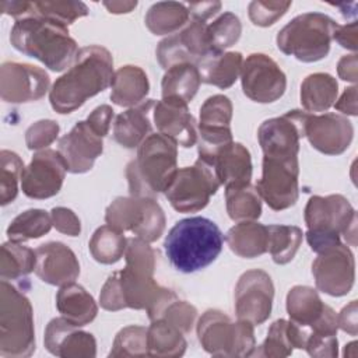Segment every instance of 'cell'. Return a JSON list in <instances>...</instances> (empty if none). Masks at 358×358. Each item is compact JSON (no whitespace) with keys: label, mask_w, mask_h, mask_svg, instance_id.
Returning a JSON list of instances; mask_svg holds the SVG:
<instances>
[{"label":"cell","mask_w":358,"mask_h":358,"mask_svg":"<svg viewBox=\"0 0 358 358\" xmlns=\"http://www.w3.org/2000/svg\"><path fill=\"white\" fill-rule=\"evenodd\" d=\"M113 74V57L106 48L99 45L81 48L69 70L49 90L52 108L60 115L74 112L88 98L112 85Z\"/></svg>","instance_id":"6da1fadb"},{"label":"cell","mask_w":358,"mask_h":358,"mask_svg":"<svg viewBox=\"0 0 358 358\" xmlns=\"http://www.w3.org/2000/svg\"><path fill=\"white\" fill-rule=\"evenodd\" d=\"M10 42L14 49L39 60L52 71L70 67L80 50L66 25L32 14L15 20Z\"/></svg>","instance_id":"7a4b0ae2"},{"label":"cell","mask_w":358,"mask_h":358,"mask_svg":"<svg viewBox=\"0 0 358 358\" xmlns=\"http://www.w3.org/2000/svg\"><path fill=\"white\" fill-rule=\"evenodd\" d=\"M224 234L206 217H189L178 221L164 241L171 264L180 273H194L210 266L221 253Z\"/></svg>","instance_id":"3957f363"},{"label":"cell","mask_w":358,"mask_h":358,"mask_svg":"<svg viewBox=\"0 0 358 358\" xmlns=\"http://www.w3.org/2000/svg\"><path fill=\"white\" fill-rule=\"evenodd\" d=\"M176 298L178 295L169 288L161 287L154 275L124 266L123 270L108 277L99 294V303L103 309L112 312L124 308L144 309L148 319L155 320Z\"/></svg>","instance_id":"277c9868"},{"label":"cell","mask_w":358,"mask_h":358,"mask_svg":"<svg viewBox=\"0 0 358 358\" xmlns=\"http://www.w3.org/2000/svg\"><path fill=\"white\" fill-rule=\"evenodd\" d=\"M178 171V144L165 134H150L126 166L130 196L152 197L165 192Z\"/></svg>","instance_id":"5b68a950"},{"label":"cell","mask_w":358,"mask_h":358,"mask_svg":"<svg viewBox=\"0 0 358 358\" xmlns=\"http://www.w3.org/2000/svg\"><path fill=\"white\" fill-rule=\"evenodd\" d=\"M35 351L34 310L29 299L15 285H0V355L25 358Z\"/></svg>","instance_id":"8992f818"},{"label":"cell","mask_w":358,"mask_h":358,"mask_svg":"<svg viewBox=\"0 0 358 358\" xmlns=\"http://www.w3.org/2000/svg\"><path fill=\"white\" fill-rule=\"evenodd\" d=\"M337 22L323 13H303L292 18L277 34V48L299 62L313 63L324 59Z\"/></svg>","instance_id":"52a82bcc"},{"label":"cell","mask_w":358,"mask_h":358,"mask_svg":"<svg viewBox=\"0 0 358 358\" xmlns=\"http://www.w3.org/2000/svg\"><path fill=\"white\" fill-rule=\"evenodd\" d=\"M357 220V213L343 194L312 196L305 206L306 241L315 253L340 243V235Z\"/></svg>","instance_id":"ba28073f"},{"label":"cell","mask_w":358,"mask_h":358,"mask_svg":"<svg viewBox=\"0 0 358 358\" xmlns=\"http://www.w3.org/2000/svg\"><path fill=\"white\" fill-rule=\"evenodd\" d=\"M197 337L203 350L214 357H252L256 348L255 326L232 319L218 310H206L197 322Z\"/></svg>","instance_id":"9c48e42d"},{"label":"cell","mask_w":358,"mask_h":358,"mask_svg":"<svg viewBox=\"0 0 358 358\" xmlns=\"http://www.w3.org/2000/svg\"><path fill=\"white\" fill-rule=\"evenodd\" d=\"M105 221L123 232L130 231L148 243L159 239L165 229L164 210L152 197H117L108 206Z\"/></svg>","instance_id":"30bf717a"},{"label":"cell","mask_w":358,"mask_h":358,"mask_svg":"<svg viewBox=\"0 0 358 358\" xmlns=\"http://www.w3.org/2000/svg\"><path fill=\"white\" fill-rule=\"evenodd\" d=\"M220 186L214 168L197 158L192 166L178 168L164 193L176 211L196 213L208 204Z\"/></svg>","instance_id":"8fae6325"},{"label":"cell","mask_w":358,"mask_h":358,"mask_svg":"<svg viewBox=\"0 0 358 358\" xmlns=\"http://www.w3.org/2000/svg\"><path fill=\"white\" fill-rule=\"evenodd\" d=\"M298 175V157L263 155L262 178L255 187L271 210H287L296 203L299 196Z\"/></svg>","instance_id":"7c38bea8"},{"label":"cell","mask_w":358,"mask_h":358,"mask_svg":"<svg viewBox=\"0 0 358 358\" xmlns=\"http://www.w3.org/2000/svg\"><path fill=\"white\" fill-rule=\"evenodd\" d=\"M241 84L243 94L250 101L271 103L284 95L287 77L270 56L252 53L242 63Z\"/></svg>","instance_id":"4fadbf2b"},{"label":"cell","mask_w":358,"mask_h":358,"mask_svg":"<svg viewBox=\"0 0 358 358\" xmlns=\"http://www.w3.org/2000/svg\"><path fill=\"white\" fill-rule=\"evenodd\" d=\"M316 288L331 296L347 295L355 280V259L347 245L341 242L317 253L312 263Z\"/></svg>","instance_id":"5bb4252c"},{"label":"cell","mask_w":358,"mask_h":358,"mask_svg":"<svg viewBox=\"0 0 358 358\" xmlns=\"http://www.w3.org/2000/svg\"><path fill=\"white\" fill-rule=\"evenodd\" d=\"M274 299L271 277L259 268L245 271L235 287V313L239 320L253 326L264 323L270 315Z\"/></svg>","instance_id":"9a60e30c"},{"label":"cell","mask_w":358,"mask_h":358,"mask_svg":"<svg viewBox=\"0 0 358 358\" xmlns=\"http://www.w3.org/2000/svg\"><path fill=\"white\" fill-rule=\"evenodd\" d=\"M210 49L207 38V22L192 18L180 31L164 38L155 50L158 63L164 70L175 64L197 62L206 56Z\"/></svg>","instance_id":"2e32d148"},{"label":"cell","mask_w":358,"mask_h":358,"mask_svg":"<svg viewBox=\"0 0 358 358\" xmlns=\"http://www.w3.org/2000/svg\"><path fill=\"white\" fill-rule=\"evenodd\" d=\"M66 172L67 166L59 151L49 148L36 151L22 171L21 190L29 199L53 197L60 192Z\"/></svg>","instance_id":"e0dca14e"},{"label":"cell","mask_w":358,"mask_h":358,"mask_svg":"<svg viewBox=\"0 0 358 358\" xmlns=\"http://www.w3.org/2000/svg\"><path fill=\"white\" fill-rule=\"evenodd\" d=\"M49 85V74L41 67L18 62H4L0 67V96L4 102L39 101L48 92Z\"/></svg>","instance_id":"ac0fdd59"},{"label":"cell","mask_w":358,"mask_h":358,"mask_svg":"<svg viewBox=\"0 0 358 358\" xmlns=\"http://www.w3.org/2000/svg\"><path fill=\"white\" fill-rule=\"evenodd\" d=\"M305 110L292 109L278 117L264 120L257 129L263 155L298 157L299 140L303 137Z\"/></svg>","instance_id":"d6986e66"},{"label":"cell","mask_w":358,"mask_h":358,"mask_svg":"<svg viewBox=\"0 0 358 358\" xmlns=\"http://www.w3.org/2000/svg\"><path fill=\"white\" fill-rule=\"evenodd\" d=\"M303 137L310 145L326 155H340L351 144L354 137L352 123L340 113L305 115Z\"/></svg>","instance_id":"ffe728a7"},{"label":"cell","mask_w":358,"mask_h":358,"mask_svg":"<svg viewBox=\"0 0 358 358\" xmlns=\"http://www.w3.org/2000/svg\"><path fill=\"white\" fill-rule=\"evenodd\" d=\"M103 137L96 134L87 120L77 122L73 129L60 137L57 151L71 173H85L92 169L95 159L103 151Z\"/></svg>","instance_id":"44dd1931"},{"label":"cell","mask_w":358,"mask_h":358,"mask_svg":"<svg viewBox=\"0 0 358 358\" xmlns=\"http://www.w3.org/2000/svg\"><path fill=\"white\" fill-rule=\"evenodd\" d=\"M46 350L60 358H94L96 355L95 337L64 317L52 319L43 336Z\"/></svg>","instance_id":"7402d4cb"},{"label":"cell","mask_w":358,"mask_h":358,"mask_svg":"<svg viewBox=\"0 0 358 358\" xmlns=\"http://www.w3.org/2000/svg\"><path fill=\"white\" fill-rule=\"evenodd\" d=\"M152 120L158 133L168 136L178 145L189 148L197 143V126L187 103L179 98H162L157 101Z\"/></svg>","instance_id":"603a6c76"},{"label":"cell","mask_w":358,"mask_h":358,"mask_svg":"<svg viewBox=\"0 0 358 358\" xmlns=\"http://www.w3.org/2000/svg\"><path fill=\"white\" fill-rule=\"evenodd\" d=\"M35 274L43 282L63 287L78 278V259L63 242H46L35 249Z\"/></svg>","instance_id":"cb8c5ba5"},{"label":"cell","mask_w":358,"mask_h":358,"mask_svg":"<svg viewBox=\"0 0 358 358\" xmlns=\"http://www.w3.org/2000/svg\"><path fill=\"white\" fill-rule=\"evenodd\" d=\"M210 165L221 185L242 186L249 185L252 179V158L249 150L236 141L222 147L211 159Z\"/></svg>","instance_id":"d4e9b609"},{"label":"cell","mask_w":358,"mask_h":358,"mask_svg":"<svg viewBox=\"0 0 358 358\" xmlns=\"http://www.w3.org/2000/svg\"><path fill=\"white\" fill-rule=\"evenodd\" d=\"M155 101L145 99L116 116L113 138L124 148H137L151 134V115Z\"/></svg>","instance_id":"484cf974"},{"label":"cell","mask_w":358,"mask_h":358,"mask_svg":"<svg viewBox=\"0 0 358 358\" xmlns=\"http://www.w3.org/2000/svg\"><path fill=\"white\" fill-rule=\"evenodd\" d=\"M308 337V330L296 323L285 319H278L268 327L267 336L259 348H255L252 357L282 358L292 354L294 348L303 350Z\"/></svg>","instance_id":"4316f807"},{"label":"cell","mask_w":358,"mask_h":358,"mask_svg":"<svg viewBox=\"0 0 358 358\" xmlns=\"http://www.w3.org/2000/svg\"><path fill=\"white\" fill-rule=\"evenodd\" d=\"M333 308L326 305L317 291L308 285H295L287 294V313L289 320L308 331L319 324Z\"/></svg>","instance_id":"83f0119b"},{"label":"cell","mask_w":358,"mask_h":358,"mask_svg":"<svg viewBox=\"0 0 358 358\" xmlns=\"http://www.w3.org/2000/svg\"><path fill=\"white\" fill-rule=\"evenodd\" d=\"M243 57L239 52H208L203 56L196 67L200 73L201 83L227 90L235 84L241 76Z\"/></svg>","instance_id":"f1b7e54d"},{"label":"cell","mask_w":358,"mask_h":358,"mask_svg":"<svg viewBox=\"0 0 358 358\" xmlns=\"http://www.w3.org/2000/svg\"><path fill=\"white\" fill-rule=\"evenodd\" d=\"M56 308L62 317L78 327L91 323L98 313L94 296L76 282L60 287L56 294Z\"/></svg>","instance_id":"f546056e"},{"label":"cell","mask_w":358,"mask_h":358,"mask_svg":"<svg viewBox=\"0 0 358 358\" xmlns=\"http://www.w3.org/2000/svg\"><path fill=\"white\" fill-rule=\"evenodd\" d=\"M150 83L145 71L133 64L117 69L113 74L110 101L119 106H136L145 101Z\"/></svg>","instance_id":"4dcf8cb0"},{"label":"cell","mask_w":358,"mask_h":358,"mask_svg":"<svg viewBox=\"0 0 358 358\" xmlns=\"http://www.w3.org/2000/svg\"><path fill=\"white\" fill-rule=\"evenodd\" d=\"M229 249L239 257L253 259L267 252V227L256 221H241L225 235Z\"/></svg>","instance_id":"1f68e13d"},{"label":"cell","mask_w":358,"mask_h":358,"mask_svg":"<svg viewBox=\"0 0 358 358\" xmlns=\"http://www.w3.org/2000/svg\"><path fill=\"white\" fill-rule=\"evenodd\" d=\"M338 84L329 73H313L301 84V105L305 112H326L337 101Z\"/></svg>","instance_id":"d6a6232c"},{"label":"cell","mask_w":358,"mask_h":358,"mask_svg":"<svg viewBox=\"0 0 358 358\" xmlns=\"http://www.w3.org/2000/svg\"><path fill=\"white\" fill-rule=\"evenodd\" d=\"M187 4L179 1H158L152 4L144 18L145 27L154 35H172L189 22Z\"/></svg>","instance_id":"836d02e7"},{"label":"cell","mask_w":358,"mask_h":358,"mask_svg":"<svg viewBox=\"0 0 358 358\" xmlns=\"http://www.w3.org/2000/svg\"><path fill=\"white\" fill-rule=\"evenodd\" d=\"M200 84V73L194 64H175L165 70V74L162 77V98H179L189 103L197 94Z\"/></svg>","instance_id":"e575fe53"},{"label":"cell","mask_w":358,"mask_h":358,"mask_svg":"<svg viewBox=\"0 0 358 358\" xmlns=\"http://www.w3.org/2000/svg\"><path fill=\"white\" fill-rule=\"evenodd\" d=\"M147 347L152 357H182L187 344L179 329L165 319H155L147 329Z\"/></svg>","instance_id":"d590c367"},{"label":"cell","mask_w":358,"mask_h":358,"mask_svg":"<svg viewBox=\"0 0 358 358\" xmlns=\"http://www.w3.org/2000/svg\"><path fill=\"white\" fill-rule=\"evenodd\" d=\"M126 245L127 238L124 232L106 224L92 234L88 248L98 263L113 264L124 256Z\"/></svg>","instance_id":"8d00e7d4"},{"label":"cell","mask_w":358,"mask_h":358,"mask_svg":"<svg viewBox=\"0 0 358 358\" xmlns=\"http://www.w3.org/2000/svg\"><path fill=\"white\" fill-rule=\"evenodd\" d=\"M225 201L229 218L236 222L256 221L262 214V197L250 183L225 187Z\"/></svg>","instance_id":"74e56055"},{"label":"cell","mask_w":358,"mask_h":358,"mask_svg":"<svg viewBox=\"0 0 358 358\" xmlns=\"http://www.w3.org/2000/svg\"><path fill=\"white\" fill-rule=\"evenodd\" d=\"M35 266L36 255L31 248L14 241H8L1 245V280H17L25 277L35 270Z\"/></svg>","instance_id":"f35d334b"},{"label":"cell","mask_w":358,"mask_h":358,"mask_svg":"<svg viewBox=\"0 0 358 358\" xmlns=\"http://www.w3.org/2000/svg\"><path fill=\"white\" fill-rule=\"evenodd\" d=\"M52 215L41 208H29L18 214L7 227L8 241L25 242L46 235L52 228Z\"/></svg>","instance_id":"ab89813d"},{"label":"cell","mask_w":358,"mask_h":358,"mask_svg":"<svg viewBox=\"0 0 358 358\" xmlns=\"http://www.w3.org/2000/svg\"><path fill=\"white\" fill-rule=\"evenodd\" d=\"M268 245L267 252L271 255V259L275 264L289 263L302 242L303 234L302 229L295 225H268Z\"/></svg>","instance_id":"60d3db41"},{"label":"cell","mask_w":358,"mask_h":358,"mask_svg":"<svg viewBox=\"0 0 358 358\" xmlns=\"http://www.w3.org/2000/svg\"><path fill=\"white\" fill-rule=\"evenodd\" d=\"M88 7L83 1L71 0H43L31 1V7L27 15H38L63 25H70L76 20L88 15Z\"/></svg>","instance_id":"b9f144b4"},{"label":"cell","mask_w":358,"mask_h":358,"mask_svg":"<svg viewBox=\"0 0 358 358\" xmlns=\"http://www.w3.org/2000/svg\"><path fill=\"white\" fill-rule=\"evenodd\" d=\"M242 34V24L234 13H222L211 24H207V38L210 49L214 52H224L234 46Z\"/></svg>","instance_id":"7bdbcfd3"},{"label":"cell","mask_w":358,"mask_h":358,"mask_svg":"<svg viewBox=\"0 0 358 358\" xmlns=\"http://www.w3.org/2000/svg\"><path fill=\"white\" fill-rule=\"evenodd\" d=\"M0 161V201L1 206H7L14 201L18 194V185H21L25 166L21 157L10 150H1Z\"/></svg>","instance_id":"ee69618b"},{"label":"cell","mask_w":358,"mask_h":358,"mask_svg":"<svg viewBox=\"0 0 358 358\" xmlns=\"http://www.w3.org/2000/svg\"><path fill=\"white\" fill-rule=\"evenodd\" d=\"M148 355L147 329L143 326H126L115 337L109 357Z\"/></svg>","instance_id":"f6af8a7d"},{"label":"cell","mask_w":358,"mask_h":358,"mask_svg":"<svg viewBox=\"0 0 358 358\" xmlns=\"http://www.w3.org/2000/svg\"><path fill=\"white\" fill-rule=\"evenodd\" d=\"M232 102L228 96L217 94L208 96L200 106L199 126L206 127H231Z\"/></svg>","instance_id":"bcb514c9"},{"label":"cell","mask_w":358,"mask_h":358,"mask_svg":"<svg viewBox=\"0 0 358 358\" xmlns=\"http://www.w3.org/2000/svg\"><path fill=\"white\" fill-rule=\"evenodd\" d=\"M155 259H157V252L148 245V242L137 236L127 238V245L124 250L126 267L140 273L154 275Z\"/></svg>","instance_id":"7dc6e473"},{"label":"cell","mask_w":358,"mask_h":358,"mask_svg":"<svg viewBox=\"0 0 358 358\" xmlns=\"http://www.w3.org/2000/svg\"><path fill=\"white\" fill-rule=\"evenodd\" d=\"M292 1L255 0L249 4V18L257 27H270L280 20L291 7Z\"/></svg>","instance_id":"c3c4849f"},{"label":"cell","mask_w":358,"mask_h":358,"mask_svg":"<svg viewBox=\"0 0 358 358\" xmlns=\"http://www.w3.org/2000/svg\"><path fill=\"white\" fill-rule=\"evenodd\" d=\"M159 319H165L183 334H189L196 323L197 309L192 303L176 298L166 306Z\"/></svg>","instance_id":"681fc988"},{"label":"cell","mask_w":358,"mask_h":358,"mask_svg":"<svg viewBox=\"0 0 358 358\" xmlns=\"http://www.w3.org/2000/svg\"><path fill=\"white\" fill-rule=\"evenodd\" d=\"M60 127L57 122L50 119H42L31 124L25 131V143L29 150H45L59 136Z\"/></svg>","instance_id":"f907efd6"},{"label":"cell","mask_w":358,"mask_h":358,"mask_svg":"<svg viewBox=\"0 0 358 358\" xmlns=\"http://www.w3.org/2000/svg\"><path fill=\"white\" fill-rule=\"evenodd\" d=\"M310 357L316 358H334L338 355L337 336H323L308 331L305 348Z\"/></svg>","instance_id":"816d5d0a"},{"label":"cell","mask_w":358,"mask_h":358,"mask_svg":"<svg viewBox=\"0 0 358 358\" xmlns=\"http://www.w3.org/2000/svg\"><path fill=\"white\" fill-rule=\"evenodd\" d=\"M53 227L69 236H78L81 232V222L76 213L67 207H55L50 211Z\"/></svg>","instance_id":"f5cc1de1"},{"label":"cell","mask_w":358,"mask_h":358,"mask_svg":"<svg viewBox=\"0 0 358 358\" xmlns=\"http://www.w3.org/2000/svg\"><path fill=\"white\" fill-rule=\"evenodd\" d=\"M113 119V109L109 105H101L96 106L87 117V123L91 126V129L99 134L101 137H105L109 133L110 124Z\"/></svg>","instance_id":"db71d44e"},{"label":"cell","mask_w":358,"mask_h":358,"mask_svg":"<svg viewBox=\"0 0 358 358\" xmlns=\"http://www.w3.org/2000/svg\"><path fill=\"white\" fill-rule=\"evenodd\" d=\"M333 39L344 49L357 50L358 46V29H357V21H351L347 22L344 25L337 24L334 34H333Z\"/></svg>","instance_id":"11a10c76"},{"label":"cell","mask_w":358,"mask_h":358,"mask_svg":"<svg viewBox=\"0 0 358 358\" xmlns=\"http://www.w3.org/2000/svg\"><path fill=\"white\" fill-rule=\"evenodd\" d=\"M357 301H351L348 305H345L341 312L337 315V322H338V329L348 333L350 336L355 337L358 333V322H357Z\"/></svg>","instance_id":"9f6ffc18"},{"label":"cell","mask_w":358,"mask_h":358,"mask_svg":"<svg viewBox=\"0 0 358 358\" xmlns=\"http://www.w3.org/2000/svg\"><path fill=\"white\" fill-rule=\"evenodd\" d=\"M337 73L338 77L344 81L355 84L358 80V62L357 53L343 56L337 63Z\"/></svg>","instance_id":"6f0895ef"},{"label":"cell","mask_w":358,"mask_h":358,"mask_svg":"<svg viewBox=\"0 0 358 358\" xmlns=\"http://www.w3.org/2000/svg\"><path fill=\"white\" fill-rule=\"evenodd\" d=\"M187 10L192 18L207 21L214 17L221 10L220 1H201V3H190L187 4Z\"/></svg>","instance_id":"680465c9"},{"label":"cell","mask_w":358,"mask_h":358,"mask_svg":"<svg viewBox=\"0 0 358 358\" xmlns=\"http://www.w3.org/2000/svg\"><path fill=\"white\" fill-rule=\"evenodd\" d=\"M338 112L350 116H357V85L344 90L340 99L333 105Z\"/></svg>","instance_id":"91938a15"},{"label":"cell","mask_w":358,"mask_h":358,"mask_svg":"<svg viewBox=\"0 0 358 358\" xmlns=\"http://www.w3.org/2000/svg\"><path fill=\"white\" fill-rule=\"evenodd\" d=\"M29 7H31V1H7V0L0 1L1 13L11 15L15 20L25 17L29 11Z\"/></svg>","instance_id":"94428289"},{"label":"cell","mask_w":358,"mask_h":358,"mask_svg":"<svg viewBox=\"0 0 358 358\" xmlns=\"http://www.w3.org/2000/svg\"><path fill=\"white\" fill-rule=\"evenodd\" d=\"M102 4L112 14H127L137 7V1H103Z\"/></svg>","instance_id":"6125c7cd"}]
</instances>
